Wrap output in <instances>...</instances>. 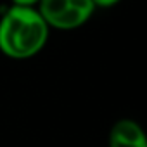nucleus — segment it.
<instances>
[{"label": "nucleus", "mask_w": 147, "mask_h": 147, "mask_svg": "<svg viewBox=\"0 0 147 147\" xmlns=\"http://www.w3.org/2000/svg\"><path fill=\"white\" fill-rule=\"evenodd\" d=\"M49 30L36 7L11 5L0 18V52L11 59H30L47 45Z\"/></svg>", "instance_id": "1"}, {"label": "nucleus", "mask_w": 147, "mask_h": 147, "mask_svg": "<svg viewBox=\"0 0 147 147\" xmlns=\"http://www.w3.org/2000/svg\"><path fill=\"white\" fill-rule=\"evenodd\" d=\"M36 9L47 26L57 30L80 28L95 12L92 0H40Z\"/></svg>", "instance_id": "2"}, {"label": "nucleus", "mask_w": 147, "mask_h": 147, "mask_svg": "<svg viewBox=\"0 0 147 147\" xmlns=\"http://www.w3.org/2000/svg\"><path fill=\"white\" fill-rule=\"evenodd\" d=\"M109 147H147V133L135 119L123 118L109 131Z\"/></svg>", "instance_id": "3"}, {"label": "nucleus", "mask_w": 147, "mask_h": 147, "mask_svg": "<svg viewBox=\"0 0 147 147\" xmlns=\"http://www.w3.org/2000/svg\"><path fill=\"white\" fill-rule=\"evenodd\" d=\"M92 2H94L95 9H97V7H100V9H109V7H114L116 4H119L121 0H92Z\"/></svg>", "instance_id": "4"}, {"label": "nucleus", "mask_w": 147, "mask_h": 147, "mask_svg": "<svg viewBox=\"0 0 147 147\" xmlns=\"http://www.w3.org/2000/svg\"><path fill=\"white\" fill-rule=\"evenodd\" d=\"M40 4V0H12V5H19V7H35Z\"/></svg>", "instance_id": "5"}]
</instances>
